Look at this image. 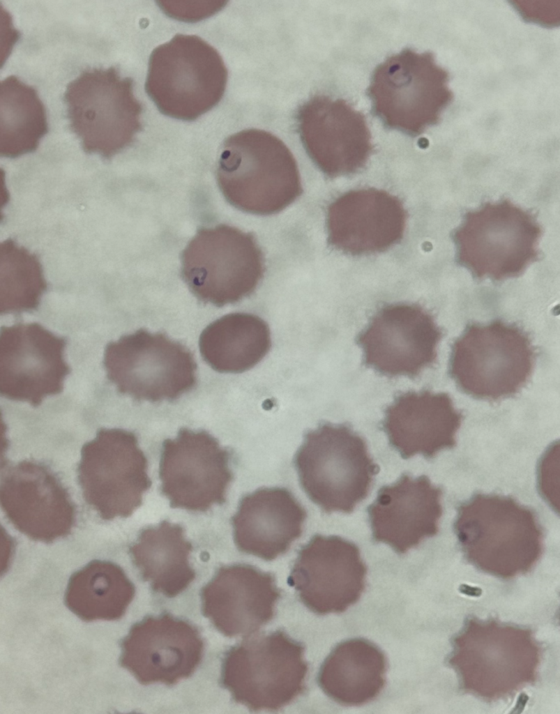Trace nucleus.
<instances>
[{"instance_id": "f257e3e1", "label": "nucleus", "mask_w": 560, "mask_h": 714, "mask_svg": "<svg viewBox=\"0 0 560 714\" xmlns=\"http://www.w3.org/2000/svg\"><path fill=\"white\" fill-rule=\"evenodd\" d=\"M217 181L227 201L256 215L276 213L301 191L297 164L278 137L250 128L227 137L222 145Z\"/></svg>"}, {"instance_id": "f03ea898", "label": "nucleus", "mask_w": 560, "mask_h": 714, "mask_svg": "<svg viewBox=\"0 0 560 714\" xmlns=\"http://www.w3.org/2000/svg\"><path fill=\"white\" fill-rule=\"evenodd\" d=\"M451 348L449 376L462 392L478 400L497 401L517 395L534 367L528 335L501 319L468 324Z\"/></svg>"}, {"instance_id": "7ed1b4c3", "label": "nucleus", "mask_w": 560, "mask_h": 714, "mask_svg": "<svg viewBox=\"0 0 560 714\" xmlns=\"http://www.w3.org/2000/svg\"><path fill=\"white\" fill-rule=\"evenodd\" d=\"M301 486L325 512H351L369 494L377 466L359 434L344 424L308 432L294 459Z\"/></svg>"}, {"instance_id": "20e7f679", "label": "nucleus", "mask_w": 560, "mask_h": 714, "mask_svg": "<svg viewBox=\"0 0 560 714\" xmlns=\"http://www.w3.org/2000/svg\"><path fill=\"white\" fill-rule=\"evenodd\" d=\"M227 76L213 46L195 35L176 34L152 51L145 91L162 114L191 121L220 102Z\"/></svg>"}, {"instance_id": "39448f33", "label": "nucleus", "mask_w": 560, "mask_h": 714, "mask_svg": "<svg viewBox=\"0 0 560 714\" xmlns=\"http://www.w3.org/2000/svg\"><path fill=\"white\" fill-rule=\"evenodd\" d=\"M448 80L431 52L405 48L374 69L367 89L372 113L386 127L418 136L437 124L451 102Z\"/></svg>"}, {"instance_id": "423d86ee", "label": "nucleus", "mask_w": 560, "mask_h": 714, "mask_svg": "<svg viewBox=\"0 0 560 714\" xmlns=\"http://www.w3.org/2000/svg\"><path fill=\"white\" fill-rule=\"evenodd\" d=\"M457 541L473 562L494 570L523 568L543 549L536 513L509 496L476 493L457 509Z\"/></svg>"}, {"instance_id": "0eeeda50", "label": "nucleus", "mask_w": 560, "mask_h": 714, "mask_svg": "<svg viewBox=\"0 0 560 714\" xmlns=\"http://www.w3.org/2000/svg\"><path fill=\"white\" fill-rule=\"evenodd\" d=\"M542 228L508 199L469 211L453 233L458 263L477 278L518 277L539 257Z\"/></svg>"}, {"instance_id": "6e6552de", "label": "nucleus", "mask_w": 560, "mask_h": 714, "mask_svg": "<svg viewBox=\"0 0 560 714\" xmlns=\"http://www.w3.org/2000/svg\"><path fill=\"white\" fill-rule=\"evenodd\" d=\"M133 85L114 66L86 69L67 85L70 128L85 152L109 159L134 142L142 128V105Z\"/></svg>"}, {"instance_id": "1a4fd4ad", "label": "nucleus", "mask_w": 560, "mask_h": 714, "mask_svg": "<svg viewBox=\"0 0 560 714\" xmlns=\"http://www.w3.org/2000/svg\"><path fill=\"white\" fill-rule=\"evenodd\" d=\"M303 646L282 630L244 641L226 652L221 683L251 711L278 710L303 690Z\"/></svg>"}, {"instance_id": "9d476101", "label": "nucleus", "mask_w": 560, "mask_h": 714, "mask_svg": "<svg viewBox=\"0 0 560 714\" xmlns=\"http://www.w3.org/2000/svg\"><path fill=\"white\" fill-rule=\"evenodd\" d=\"M264 274V258L250 233L221 225L199 230L181 256V275L199 301L218 307L250 295Z\"/></svg>"}, {"instance_id": "9b49d317", "label": "nucleus", "mask_w": 560, "mask_h": 714, "mask_svg": "<svg viewBox=\"0 0 560 714\" xmlns=\"http://www.w3.org/2000/svg\"><path fill=\"white\" fill-rule=\"evenodd\" d=\"M103 363L118 392L137 401H173L196 383L190 351L165 334L143 328L109 342Z\"/></svg>"}, {"instance_id": "f8f14e48", "label": "nucleus", "mask_w": 560, "mask_h": 714, "mask_svg": "<svg viewBox=\"0 0 560 714\" xmlns=\"http://www.w3.org/2000/svg\"><path fill=\"white\" fill-rule=\"evenodd\" d=\"M77 473L84 500L104 520L130 516L151 485L136 436L119 428L100 429L84 444Z\"/></svg>"}, {"instance_id": "ddd939ff", "label": "nucleus", "mask_w": 560, "mask_h": 714, "mask_svg": "<svg viewBox=\"0 0 560 714\" xmlns=\"http://www.w3.org/2000/svg\"><path fill=\"white\" fill-rule=\"evenodd\" d=\"M229 453L206 431L181 429L162 443L159 476L170 507L204 512L222 504L233 474Z\"/></svg>"}, {"instance_id": "4468645a", "label": "nucleus", "mask_w": 560, "mask_h": 714, "mask_svg": "<svg viewBox=\"0 0 560 714\" xmlns=\"http://www.w3.org/2000/svg\"><path fill=\"white\" fill-rule=\"evenodd\" d=\"M441 329L416 304L381 308L356 339L367 367L388 376L417 377L435 363Z\"/></svg>"}, {"instance_id": "2eb2a0df", "label": "nucleus", "mask_w": 560, "mask_h": 714, "mask_svg": "<svg viewBox=\"0 0 560 714\" xmlns=\"http://www.w3.org/2000/svg\"><path fill=\"white\" fill-rule=\"evenodd\" d=\"M367 567L356 545L337 536L315 535L298 552L288 577L312 612L342 613L361 598Z\"/></svg>"}, {"instance_id": "dca6fc26", "label": "nucleus", "mask_w": 560, "mask_h": 714, "mask_svg": "<svg viewBox=\"0 0 560 714\" xmlns=\"http://www.w3.org/2000/svg\"><path fill=\"white\" fill-rule=\"evenodd\" d=\"M66 339L38 323L1 327L0 393L33 407L61 393L70 372L64 359Z\"/></svg>"}, {"instance_id": "f3484780", "label": "nucleus", "mask_w": 560, "mask_h": 714, "mask_svg": "<svg viewBox=\"0 0 560 714\" xmlns=\"http://www.w3.org/2000/svg\"><path fill=\"white\" fill-rule=\"evenodd\" d=\"M119 665L142 685H172L199 664L204 643L197 628L169 614L146 616L120 643Z\"/></svg>"}, {"instance_id": "a211bd4d", "label": "nucleus", "mask_w": 560, "mask_h": 714, "mask_svg": "<svg viewBox=\"0 0 560 714\" xmlns=\"http://www.w3.org/2000/svg\"><path fill=\"white\" fill-rule=\"evenodd\" d=\"M296 119L305 149L326 174H349L365 164L370 132L364 115L345 100L316 95L298 107Z\"/></svg>"}, {"instance_id": "6ab92c4d", "label": "nucleus", "mask_w": 560, "mask_h": 714, "mask_svg": "<svg viewBox=\"0 0 560 714\" xmlns=\"http://www.w3.org/2000/svg\"><path fill=\"white\" fill-rule=\"evenodd\" d=\"M1 505L14 527L36 541L63 538L75 522L66 489L50 469L31 461L17 463L3 477Z\"/></svg>"}, {"instance_id": "aec40b11", "label": "nucleus", "mask_w": 560, "mask_h": 714, "mask_svg": "<svg viewBox=\"0 0 560 714\" xmlns=\"http://www.w3.org/2000/svg\"><path fill=\"white\" fill-rule=\"evenodd\" d=\"M280 597L271 573L246 564L223 566L201 591L202 610L224 635L245 636L273 618Z\"/></svg>"}, {"instance_id": "412c9836", "label": "nucleus", "mask_w": 560, "mask_h": 714, "mask_svg": "<svg viewBox=\"0 0 560 714\" xmlns=\"http://www.w3.org/2000/svg\"><path fill=\"white\" fill-rule=\"evenodd\" d=\"M442 491L426 476L404 473L379 489L368 508L372 538L404 554L439 531Z\"/></svg>"}, {"instance_id": "4be33fe9", "label": "nucleus", "mask_w": 560, "mask_h": 714, "mask_svg": "<svg viewBox=\"0 0 560 714\" xmlns=\"http://www.w3.org/2000/svg\"><path fill=\"white\" fill-rule=\"evenodd\" d=\"M462 418L446 393L407 391L386 408L382 425L390 444L403 459L416 454L432 459L456 446Z\"/></svg>"}, {"instance_id": "5701e85b", "label": "nucleus", "mask_w": 560, "mask_h": 714, "mask_svg": "<svg viewBox=\"0 0 560 714\" xmlns=\"http://www.w3.org/2000/svg\"><path fill=\"white\" fill-rule=\"evenodd\" d=\"M406 213L402 203L375 189L349 192L328 209L330 243L351 255L386 250L403 236Z\"/></svg>"}, {"instance_id": "b1692460", "label": "nucleus", "mask_w": 560, "mask_h": 714, "mask_svg": "<svg viewBox=\"0 0 560 714\" xmlns=\"http://www.w3.org/2000/svg\"><path fill=\"white\" fill-rule=\"evenodd\" d=\"M306 518V510L287 489H258L241 499L232 518L235 545L243 553L272 561L301 537Z\"/></svg>"}, {"instance_id": "393cba45", "label": "nucleus", "mask_w": 560, "mask_h": 714, "mask_svg": "<svg viewBox=\"0 0 560 714\" xmlns=\"http://www.w3.org/2000/svg\"><path fill=\"white\" fill-rule=\"evenodd\" d=\"M386 659L375 644L363 638L338 644L320 667L317 681L335 702L357 706L374 699L385 685Z\"/></svg>"}, {"instance_id": "a878e982", "label": "nucleus", "mask_w": 560, "mask_h": 714, "mask_svg": "<svg viewBox=\"0 0 560 714\" xmlns=\"http://www.w3.org/2000/svg\"><path fill=\"white\" fill-rule=\"evenodd\" d=\"M191 550L183 528L165 520L143 529L129 548L142 579L167 598L178 595L195 578L189 562Z\"/></svg>"}, {"instance_id": "bb28decb", "label": "nucleus", "mask_w": 560, "mask_h": 714, "mask_svg": "<svg viewBox=\"0 0 560 714\" xmlns=\"http://www.w3.org/2000/svg\"><path fill=\"white\" fill-rule=\"evenodd\" d=\"M268 324L248 313L226 314L201 333L199 346L203 359L214 370L241 373L256 365L271 347Z\"/></svg>"}, {"instance_id": "cd10ccee", "label": "nucleus", "mask_w": 560, "mask_h": 714, "mask_svg": "<svg viewBox=\"0 0 560 714\" xmlns=\"http://www.w3.org/2000/svg\"><path fill=\"white\" fill-rule=\"evenodd\" d=\"M135 594V585L119 565L93 560L70 577L64 603L84 621H114L125 614Z\"/></svg>"}, {"instance_id": "c85d7f7f", "label": "nucleus", "mask_w": 560, "mask_h": 714, "mask_svg": "<svg viewBox=\"0 0 560 714\" xmlns=\"http://www.w3.org/2000/svg\"><path fill=\"white\" fill-rule=\"evenodd\" d=\"M1 156L33 152L48 131L46 110L36 90L10 75L1 82Z\"/></svg>"}, {"instance_id": "c756f323", "label": "nucleus", "mask_w": 560, "mask_h": 714, "mask_svg": "<svg viewBox=\"0 0 560 714\" xmlns=\"http://www.w3.org/2000/svg\"><path fill=\"white\" fill-rule=\"evenodd\" d=\"M47 289L39 259L9 238L1 243L0 313L20 314L38 309Z\"/></svg>"}, {"instance_id": "7c9ffc66", "label": "nucleus", "mask_w": 560, "mask_h": 714, "mask_svg": "<svg viewBox=\"0 0 560 714\" xmlns=\"http://www.w3.org/2000/svg\"><path fill=\"white\" fill-rule=\"evenodd\" d=\"M559 442L552 444L542 456L537 469L538 490L542 497L559 512Z\"/></svg>"}, {"instance_id": "2f4dec72", "label": "nucleus", "mask_w": 560, "mask_h": 714, "mask_svg": "<svg viewBox=\"0 0 560 714\" xmlns=\"http://www.w3.org/2000/svg\"><path fill=\"white\" fill-rule=\"evenodd\" d=\"M157 3L168 16L183 22H197L206 19L225 7L220 1H161Z\"/></svg>"}, {"instance_id": "473e14b6", "label": "nucleus", "mask_w": 560, "mask_h": 714, "mask_svg": "<svg viewBox=\"0 0 560 714\" xmlns=\"http://www.w3.org/2000/svg\"><path fill=\"white\" fill-rule=\"evenodd\" d=\"M514 1V6L527 21L546 26H554L559 22V6L553 1Z\"/></svg>"}, {"instance_id": "72a5a7b5", "label": "nucleus", "mask_w": 560, "mask_h": 714, "mask_svg": "<svg viewBox=\"0 0 560 714\" xmlns=\"http://www.w3.org/2000/svg\"><path fill=\"white\" fill-rule=\"evenodd\" d=\"M459 591L464 595L473 597H479L482 594V589L478 587H473L468 584H461L458 588Z\"/></svg>"}, {"instance_id": "f704fd0d", "label": "nucleus", "mask_w": 560, "mask_h": 714, "mask_svg": "<svg viewBox=\"0 0 560 714\" xmlns=\"http://www.w3.org/2000/svg\"><path fill=\"white\" fill-rule=\"evenodd\" d=\"M528 700V695L525 693H521L519 695L515 706L514 707L513 710L510 712V713H521L523 711Z\"/></svg>"}]
</instances>
